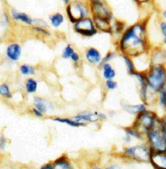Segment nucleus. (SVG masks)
Listing matches in <instances>:
<instances>
[{
	"label": "nucleus",
	"instance_id": "4468645a",
	"mask_svg": "<svg viewBox=\"0 0 166 169\" xmlns=\"http://www.w3.org/2000/svg\"><path fill=\"white\" fill-rule=\"evenodd\" d=\"M54 120L60 123H65L69 125L70 126L73 127H78L81 126H84L85 125L83 123L76 122L69 119H62L57 118L55 119Z\"/></svg>",
	"mask_w": 166,
	"mask_h": 169
},
{
	"label": "nucleus",
	"instance_id": "39448f33",
	"mask_svg": "<svg viewBox=\"0 0 166 169\" xmlns=\"http://www.w3.org/2000/svg\"><path fill=\"white\" fill-rule=\"evenodd\" d=\"M127 153L137 160L145 161L150 159V153L145 147L138 146L128 149Z\"/></svg>",
	"mask_w": 166,
	"mask_h": 169
},
{
	"label": "nucleus",
	"instance_id": "4be33fe9",
	"mask_svg": "<svg viewBox=\"0 0 166 169\" xmlns=\"http://www.w3.org/2000/svg\"><path fill=\"white\" fill-rule=\"evenodd\" d=\"M160 102L163 107L166 109V89H162L161 92Z\"/></svg>",
	"mask_w": 166,
	"mask_h": 169
},
{
	"label": "nucleus",
	"instance_id": "a211bd4d",
	"mask_svg": "<svg viewBox=\"0 0 166 169\" xmlns=\"http://www.w3.org/2000/svg\"><path fill=\"white\" fill-rule=\"evenodd\" d=\"M37 83L35 81L32 79H29L26 84V88L29 92H33L36 91L37 88Z\"/></svg>",
	"mask_w": 166,
	"mask_h": 169
},
{
	"label": "nucleus",
	"instance_id": "423d86ee",
	"mask_svg": "<svg viewBox=\"0 0 166 169\" xmlns=\"http://www.w3.org/2000/svg\"><path fill=\"white\" fill-rule=\"evenodd\" d=\"M147 137L153 150L155 151L165 150L166 146L164 140L158 131L152 130L150 131Z\"/></svg>",
	"mask_w": 166,
	"mask_h": 169
},
{
	"label": "nucleus",
	"instance_id": "20e7f679",
	"mask_svg": "<svg viewBox=\"0 0 166 169\" xmlns=\"http://www.w3.org/2000/svg\"><path fill=\"white\" fill-rule=\"evenodd\" d=\"M150 160L156 169H166V150L153 151L150 153Z\"/></svg>",
	"mask_w": 166,
	"mask_h": 169
},
{
	"label": "nucleus",
	"instance_id": "0eeeda50",
	"mask_svg": "<svg viewBox=\"0 0 166 169\" xmlns=\"http://www.w3.org/2000/svg\"><path fill=\"white\" fill-rule=\"evenodd\" d=\"M76 29L78 32L85 35H91L96 33L93 23L89 19L79 21L76 25Z\"/></svg>",
	"mask_w": 166,
	"mask_h": 169
},
{
	"label": "nucleus",
	"instance_id": "c756f323",
	"mask_svg": "<svg viewBox=\"0 0 166 169\" xmlns=\"http://www.w3.org/2000/svg\"><path fill=\"white\" fill-rule=\"evenodd\" d=\"M33 111L36 116L39 117H42L43 116L42 114L39 110V111L38 110L34 109H33Z\"/></svg>",
	"mask_w": 166,
	"mask_h": 169
},
{
	"label": "nucleus",
	"instance_id": "aec40b11",
	"mask_svg": "<svg viewBox=\"0 0 166 169\" xmlns=\"http://www.w3.org/2000/svg\"><path fill=\"white\" fill-rule=\"evenodd\" d=\"M0 93L1 94L8 98H11V95L8 86L6 85H3L0 87Z\"/></svg>",
	"mask_w": 166,
	"mask_h": 169
},
{
	"label": "nucleus",
	"instance_id": "7ed1b4c3",
	"mask_svg": "<svg viewBox=\"0 0 166 169\" xmlns=\"http://www.w3.org/2000/svg\"><path fill=\"white\" fill-rule=\"evenodd\" d=\"M156 119L157 115L154 113L144 110L139 112L136 124L137 126L142 125L145 130L149 132L155 126Z\"/></svg>",
	"mask_w": 166,
	"mask_h": 169
},
{
	"label": "nucleus",
	"instance_id": "6ab92c4d",
	"mask_svg": "<svg viewBox=\"0 0 166 169\" xmlns=\"http://www.w3.org/2000/svg\"><path fill=\"white\" fill-rule=\"evenodd\" d=\"M35 102L36 107L40 111L43 112L46 110L45 105L43 102L42 100L39 98L35 99Z\"/></svg>",
	"mask_w": 166,
	"mask_h": 169
},
{
	"label": "nucleus",
	"instance_id": "f8f14e48",
	"mask_svg": "<svg viewBox=\"0 0 166 169\" xmlns=\"http://www.w3.org/2000/svg\"><path fill=\"white\" fill-rule=\"evenodd\" d=\"M88 60L91 63H97L99 62L100 59V54L95 49H90L87 55Z\"/></svg>",
	"mask_w": 166,
	"mask_h": 169
},
{
	"label": "nucleus",
	"instance_id": "9b49d317",
	"mask_svg": "<svg viewBox=\"0 0 166 169\" xmlns=\"http://www.w3.org/2000/svg\"><path fill=\"white\" fill-rule=\"evenodd\" d=\"M53 169H71L66 159L62 156L54 162Z\"/></svg>",
	"mask_w": 166,
	"mask_h": 169
},
{
	"label": "nucleus",
	"instance_id": "f257e3e1",
	"mask_svg": "<svg viewBox=\"0 0 166 169\" xmlns=\"http://www.w3.org/2000/svg\"><path fill=\"white\" fill-rule=\"evenodd\" d=\"M145 29L140 26H135L129 29L124 34L122 41L123 50L130 54L136 55L145 47Z\"/></svg>",
	"mask_w": 166,
	"mask_h": 169
},
{
	"label": "nucleus",
	"instance_id": "dca6fc26",
	"mask_svg": "<svg viewBox=\"0 0 166 169\" xmlns=\"http://www.w3.org/2000/svg\"><path fill=\"white\" fill-rule=\"evenodd\" d=\"M126 109L132 114H135L145 110V108L143 105L141 104L135 106H128L125 107Z\"/></svg>",
	"mask_w": 166,
	"mask_h": 169
},
{
	"label": "nucleus",
	"instance_id": "393cba45",
	"mask_svg": "<svg viewBox=\"0 0 166 169\" xmlns=\"http://www.w3.org/2000/svg\"><path fill=\"white\" fill-rule=\"evenodd\" d=\"M125 59L128 67L129 72L130 73L134 74V68L132 62L127 58H125Z\"/></svg>",
	"mask_w": 166,
	"mask_h": 169
},
{
	"label": "nucleus",
	"instance_id": "6e6552de",
	"mask_svg": "<svg viewBox=\"0 0 166 169\" xmlns=\"http://www.w3.org/2000/svg\"><path fill=\"white\" fill-rule=\"evenodd\" d=\"M92 9L95 17L109 20L110 18V13L106 6L99 1L95 2L92 6Z\"/></svg>",
	"mask_w": 166,
	"mask_h": 169
},
{
	"label": "nucleus",
	"instance_id": "7c9ffc66",
	"mask_svg": "<svg viewBox=\"0 0 166 169\" xmlns=\"http://www.w3.org/2000/svg\"><path fill=\"white\" fill-rule=\"evenodd\" d=\"M41 169H53V167L51 164H48L42 166Z\"/></svg>",
	"mask_w": 166,
	"mask_h": 169
},
{
	"label": "nucleus",
	"instance_id": "2f4dec72",
	"mask_svg": "<svg viewBox=\"0 0 166 169\" xmlns=\"http://www.w3.org/2000/svg\"><path fill=\"white\" fill-rule=\"evenodd\" d=\"M1 148L3 149L4 148L5 146V140L3 139H2L1 141Z\"/></svg>",
	"mask_w": 166,
	"mask_h": 169
},
{
	"label": "nucleus",
	"instance_id": "f704fd0d",
	"mask_svg": "<svg viewBox=\"0 0 166 169\" xmlns=\"http://www.w3.org/2000/svg\"><path fill=\"white\" fill-rule=\"evenodd\" d=\"M163 15L165 18H166V10L164 12Z\"/></svg>",
	"mask_w": 166,
	"mask_h": 169
},
{
	"label": "nucleus",
	"instance_id": "5701e85b",
	"mask_svg": "<svg viewBox=\"0 0 166 169\" xmlns=\"http://www.w3.org/2000/svg\"><path fill=\"white\" fill-rule=\"evenodd\" d=\"M93 116V115L90 114L79 115L76 116L75 118L77 121H79L82 120L92 121H93L91 119L92 116Z\"/></svg>",
	"mask_w": 166,
	"mask_h": 169
},
{
	"label": "nucleus",
	"instance_id": "c85d7f7f",
	"mask_svg": "<svg viewBox=\"0 0 166 169\" xmlns=\"http://www.w3.org/2000/svg\"><path fill=\"white\" fill-rule=\"evenodd\" d=\"M72 59L75 61H77L79 59V57L78 55L75 53H73L71 55Z\"/></svg>",
	"mask_w": 166,
	"mask_h": 169
},
{
	"label": "nucleus",
	"instance_id": "2eb2a0df",
	"mask_svg": "<svg viewBox=\"0 0 166 169\" xmlns=\"http://www.w3.org/2000/svg\"><path fill=\"white\" fill-rule=\"evenodd\" d=\"M13 16L15 19L21 20L29 24L31 23V20L25 14L16 13L15 12V13H13Z\"/></svg>",
	"mask_w": 166,
	"mask_h": 169
},
{
	"label": "nucleus",
	"instance_id": "b1692460",
	"mask_svg": "<svg viewBox=\"0 0 166 169\" xmlns=\"http://www.w3.org/2000/svg\"><path fill=\"white\" fill-rule=\"evenodd\" d=\"M74 53L70 45L68 46L66 48L63 54V57L65 58H69Z\"/></svg>",
	"mask_w": 166,
	"mask_h": 169
},
{
	"label": "nucleus",
	"instance_id": "bb28decb",
	"mask_svg": "<svg viewBox=\"0 0 166 169\" xmlns=\"http://www.w3.org/2000/svg\"><path fill=\"white\" fill-rule=\"evenodd\" d=\"M106 84L108 88L111 89H114L117 86V84L115 82L110 80L108 81Z\"/></svg>",
	"mask_w": 166,
	"mask_h": 169
},
{
	"label": "nucleus",
	"instance_id": "72a5a7b5",
	"mask_svg": "<svg viewBox=\"0 0 166 169\" xmlns=\"http://www.w3.org/2000/svg\"><path fill=\"white\" fill-rule=\"evenodd\" d=\"M164 139L165 141L166 148V136H163Z\"/></svg>",
	"mask_w": 166,
	"mask_h": 169
},
{
	"label": "nucleus",
	"instance_id": "ddd939ff",
	"mask_svg": "<svg viewBox=\"0 0 166 169\" xmlns=\"http://www.w3.org/2000/svg\"><path fill=\"white\" fill-rule=\"evenodd\" d=\"M104 76L106 78L111 79L115 76V71L109 65L106 64L104 65Z\"/></svg>",
	"mask_w": 166,
	"mask_h": 169
},
{
	"label": "nucleus",
	"instance_id": "a878e982",
	"mask_svg": "<svg viewBox=\"0 0 166 169\" xmlns=\"http://www.w3.org/2000/svg\"><path fill=\"white\" fill-rule=\"evenodd\" d=\"M161 122L162 130L163 136H166V117L163 119Z\"/></svg>",
	"mask_w": 166,
	"mask_h": 169
},
{
	"label": "nucleus",
	"instance_id": "f3484780",
	"mask_svg": "<svg viewBox=\"0 0 166 169\" xmlns=\"http://www.w3.org/2000/svg\"><path fill=\"white\" fill-rule=\"evenodd\" d=\"M52 24L55 27H58L63 21V16L59 13H57L53 16L51 18Z\"/></svg>",
	"mask_w": 166,
	"mask_h": 169
},
{
	"label": "nucleus",
	"instance_id": "9d476101",
	"mask_svg": "<svg viewBox=\"0 0 166 169\" xmlns=\"http://www.w3.org/2000/svg\"><path fill=\"white\" fill-rule=\"evenodd\" d=\"M94 20L96 26L98 29L104 32H110L111 27L108 20L95 17Z\"/></svg>",
	"mask_w": 166,
	"mask_h": 169
},
{
	"label": "nucleus",
	"instance_id": "473e14b6",
	"mask_svg": "<svg viewBox=\"0 0 166 169\" xmlns=\"http://www.w3.org/2000/svg\"><path fill=\"white\" fill-rule=\"evenodd\" d=\"M35 29L37 30H38L39 31H40V32L44 33L47 34V33L46 32V31L42 29H40V28H36Z\"/></svg>",
	"mask_w": 166,
	"mask_h": 169
},
{
	"label": "nucleus",
	"instance_id": "f03ea898",
	"mask_svg": "<svg viewBox=\"0 0 166 169\" xmlns=\"http://www.w3.org/2000/svg\"><path fill=\"white\" fill-rule=\"evenodd\" d=\"M148 84L153 89H163L166 83V70L162 65H158L152 67L147 77Z\"/></svg>",
	"mask_w": 166,
	"mask_h": 169
},
{
	"label": "nucleus",
	"instance_id": "412c9836",
	"mask_svg": "<svg viewBox=\"0 0 166 169\" xmlns=\"http://www.w3.org/2000/svg\"><path fill=\"white\" fill-rule=\"evenodd\" d=\"M20 70L22 73L24 74H27L29 73L33 74L34 72V69L33 67L25 65L21 66L20 68Z\"/></svg>",
	"mask_w": 166,
	"mask_h": 169
},
{
	"label": "nucleus",
	"instance_id": "cd10ccee",
	"mask_svg": "<svg viewBox=\"0 0 166 169\" xmlns=\"http://www.w3.org/2000/svg\"><path fill=\"white\" fill-rule=\"evenodd\" d=\"M161 28L163 33L165 37L164 42L166 43V23H162Z\"/></svg>",
	"mask_w": 166,
	"mask_h": 169
},
{
	"label": "nucleus",
	"instance_id": "1a4fd4ad",
	"mask_svg": "<svg viewBox=\"0 0 166 169\" xmlns=\"http://www.w3.org/2000/svg\"><path fill=\"white\" fill-rule=\"evenodd\" d=\"M20 47L17 45H11L8 47L7 50L8 56L12 60H17L20 57Z\"/></svg>",
	"mask_w": 166,
	"mask_h": 169
}]
</instances>
